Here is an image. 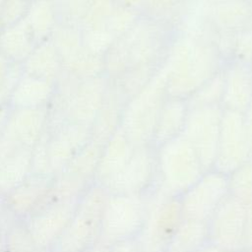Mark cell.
<instances>
[{"label": "cell", "instance_id": "6da1fadb", "mask_svg": "<svg viewBox=\"0 0 252 252\" xmlns=\"http://www.w3.org/2000/svg\"><path fill=\"white\" fill-rule=\"evenodd\" d=\"M109 196L102 185L93 182L77 202L75 213L50 252H84L99 237L103 210Z\"/></svg>", "mask_w": 252, "mask_h": 252}, {"label": "cell", "instance_id": "7a4b0ae2", "mask_svg": "<svg viewBox=\"0 0 252 252\" xmlns=\"http://www.w3.org/2000/svg\"><path fill=\"white\" fill-rule=\"evenodd\" d=\"M182 220L179 196L168 193L157 183L148 193L145 219L136 236L140 252H165Z\"/></svg>", "mask_w": 252, "mask_h": 252}, {"label": "cell", "instance_id": "3957f363", "mask_svg": "<svg viewBox=\"0 0 252 252\" xmlns=\"http://www.w3.org/2000/svg\"><path fill=\"white\" fill-rule=\"evenodd\" d=\"M158 148V183L168 193L180 196L205 172L201 162L181 134Z\"/></svg>", "mask_w": 252, "mask_h": 252}, {"label": "cell", "instance_id": "277c9868", "mask_svg": "<svg viewBox=\"0 0 252 252\" xmlns=\"http://www.w3.org/2000/svg\"><path fill=\"white\" fill-rule=\"evenodd\" d=\"M167 85L165 74L153 78L147 86L137 93L129 102L124 113L121 130L134 148L149 146L153 141L155 129L163 104L164 87Z\"/></svg>", "mask_w": 252, "mask_h": 252}, {"label": "cell", "instance_id": "5b68a950", "mask_svg": "<svg viewBox=\"0 0 252 252\" xmlns=\"http://www.w3.org/2000/svg\"><path fill=\"white\" fill-rule=\"evenodd\" d=\"M148 193L109 194L103 210L97 241L110 246L118 241L136 237L145 219Z\"/></svg>", "mask_w": 252, "mask_h": 252}, {"label": "cell", "instance_id": "8992f818", "mask_svg": "<svg viewBox=\"0 0 252 252\" xmlns=\"http://www.w3.org/2000/svg\"><path fill=\"white\" fill-rule=\"evenodd\" d=\"M229 194L228 175L211 169L179 196L183 219L207 222Z\"/></svg>", "mask_w": 252, "mask_h": 252}, {"label": "cell", "instance_id": "52a82bcc", "mask_svg": "<svg viewBox=\"0 0 252 252\" xmlns=\"http://www.w3.org/2000/svg\"><path fill=\"white\" fill-rule=\"evenodd\" d=\"M251 159L245 122L240 112L226 109L221 114L218 150L214 168L229 175Z\"/></svg>", "mask_w": 252, "mask_h": 252}, {"label": "cell", "instance_id": "ba28073f", "mask_svg": "<svg viewBox=\"0 0 252 252\" xmlns=\"http://www.w3.org/2000/svg\"><path fill=\"white\" fill-rule=\"evenodd\" d=\"M247 206L228 194L207 221L209 242L228 251H244Z\"/></svg>", "mask_w": 252, "mask_h": 252}, {"label": "cell", "instance_id": "9c48e42d", "mask_svg": "<svg viewBox=\"0 0 252 252\" xmlns=\"http://www.w3.org/2000/svg\"><path fill=\"white\" fill-rule=\"evenodd\" d=\"M186 118L181 135L194 149L204 171L214 168L221 119V112L215 105L194 109Z\"/></svg>", "mask_w": 252, "mask_h": 252}, {"label": "cell", "instance_id": "30bf717a", "mask_svg": "<svg viewBox=\"0 0 252 252\" xmlns=\"http://www.w3.org/2000/svg\"><path fill=\"white\" fill-rule=\"evenodd\" d=\"M78 200L46 201L23 220L41 252H50L71 220Z\"/></svg>", "mask_w": 252, "mask_h": 252}, {"label": "cell", "instance_id": "8fae6325", "mask_svg": "<svg viewBox=\"0 0 252 252\" xmlns=\"http://www.w3.org/2000/svg\"><path fill=\"white\" fill-rule=\"evenodd\" d=\"M157 157L149 146L135 148L123 169L105 186L109 194L144 195L157 184Z\"/></svg>", "mask_w": 252, "mask_h": 252}, {"label": "cell", "instance_id": "7c38bea8", "mask_svg": "<svg viewBox=\"0 0 252 252\" xmlns=\"http://www.w3.org/2000/svg\"><path fill=\"white\" fill-rule=\"evenodd\" d=\"M90 140V126L75 122H66L49 132L47 152L52 176L60 173Z\"/></svg>", "mask_w": 252, "mask_h": 252}, {"label": "cell", "instance_id": "4fadbf2b", "mask_svg": "<svg viewBox=\"0 0 252 252\" xmlns=\"http://www.w3.org/2000/svg\"><path fill=\"white\" fill-rule=\"evenodd\" d=\"M53 176L31 173L4 196L6 213L13 219L25 220L47 200Z\"/></svg>", "mask_w": 252, "mask_h": 252}, {"label": "cell", "instance_id": "5bb4252c", "mask_svg": "<svg viewBox=\"0 0 252 252\" xmlns=\"http://www.w3.org/2000/svg\"><path fill=\"white\" fill-rule=\"evenodd\" d=\"M47 120L44 106L16 108L9 114L1 133L21 147L32 149L46 132Z\"/></svg>", "mask_w": 252, "mask_h": 252}, {"label": "cell", "instance_id": "9a60e30c", "mask_svg": "<svg viewBox=\"0 0 252 252\" xmlns=\"http://www.w3.org/2000/svg\"><path fill=\"white\" fill-rule=\"evenodd\" d=\"M106 91V82L99 76L80 82L68 110L69 122L91 127L103 103Z\"/></svg>", "mask_w": 252, "mask_h": 252}, {"label": "cell", "instance_id": "2e32d148", "mask_svg": "<svg viewBox=\"0 0 252 252\" xmlns=\"http://www.w3.org/2000/svg\"><path fill=\"white\" fill-rule=\"evenodd\" d=\"M134 149L121 128H118L103 145L94 182L105 186L123 169Z\"/></svg>", "mask_w": 252, "mask_h": 252}, {"label": "cell", "instance_id": "e0dca14e", "mask_svg": "<svg viewBox=\"0 0 252 252\" xmlns=\"http://www.w3.org/2000/svg\"><path fill=\"white\" fill-rule=\"evenodd\" d=\"M222 99L227 109L240 112L252 101V70L246 63H236L224 76Z\"/></svg>", "mask_w": 252, "mask_h": 252}, {"label": "cell", "instance_id": "ac0fdd59", "mask_svg": "<svg viewBox=\"0 0 252 252\" xmlns=\"http://www.w3.org/2000/svg\"><path fill=\"white\" fill-rule=\"evenodd\" d=\"M52 93L51 82L24 74L18 79L10 101L15 108L41 107L48 101Z\"/></svg>", "mask_w": 252, "mask_h": 252}, {"label": "cell", "instance_id": "d6986e66", "mask_svg": "<svg viewBox=\"0 0 252 252\" xmlns=\"http://www.w3.org/2000/svg\"><path fill=\"white\" fill-rule=\"evenodd\" d=\"M35 42L25 18L0 32V52L14 62L26 60L34 49Z\"/></svg>", "mask_w": 252, "mask_h": 252}, {"label": "cell", "instance_id": "ffe728a7", "mask_svg": "<svg viewBox=\"0 0 252 252\" xmlns=\"http://www.w3.org/2000/svg\"><path fill=\"white\" fill-rule=\"evenodd\" d=\"M61 58L50 40L34 47L24 62V73L39 79L53 82L62 69Z\"/></svg>", "mask_w": 252, "mask_h": 252}, {"label": "cell", "instance_id": "44dd1931", "mask_svg": "<svg viewBox=\"0 0 252 252\" xmlns=\"http://www.w3.org/2000/svg\"><path fill=\"white\" fill-rule=\"evenodd\" d=\"M102 148V145L90 140L60 173L85 185L92 184L94 181Z\"/></svg>", "mask_w": 252, "mask_h": 252}, {"label": "cell", "instance_id": "7402d4cb", "mask_svg": "<svg viewBox=\"0 0 252 252\" xmlns=\"http://www.w3.org/2000/svg\"><path fill=\"white\" fill-rule=\"evenodd\" d=\"M207 242V222L183 219L170 238L165 252H198Z\"/></svg>", "mask_w": 252, "mask_h": 252}, {"label": "cell", "instance_id": "603a6c76", "mask_svg": "<svg viewBox=\"0 0 252 252\" xmlns=\"http://www.w3.org/2000/svg\"><path fill=\"white\" fill-rule=\"evenodd\" d=\"M32 150L22 147L0 164V193L3 196L32 173Z\"/></svg>", "mask_w": 252, "mask_h": 252}, {"label": "cell", "instance_id": "cb8c5ba5", "mask_svg": "<svg viewBox=\"0 0 252 252\" xmlns=\"http://www.w3.org/2000/svg\"><path fill=\"white\" fill-rule=\"evenodd\" d=\"M118 118L119 104L117 94L114 91L107 89L103 103L90 127L91 140L103 146L118 130V126H116Z\"/></svg>", "mask_w": 252, "mask_h": 252}, {"label": "cell", "instance_id": "d4e9b609", "mask_svg": "<svg viewBox=\"0 0 252 252\" xmlns=\"http://www.w3.org/2000/svg\"><path fill=\"white\" fill-rule=\"evenodd\" d=\"M185 106L186 105L179 99L171 100L167 104H163L153 137V142L157 147H159L182 133L183 125L186 120Z\"/></svg>", "mask_w": 252, "mask_h": 252}, {"label": "cell", "instance_id": "484cf974", "mask_svg": "<svg viewBox=\"0 0 252 252\" xmlns=\"http://www.w3.org/2000/svg\"><path fill=\"white\" fill-rule=\"evenodd\" d=\"M57 11L52 0H34L30 4L25 20L35 39L40 41L51 34L56 24Z\"/></svg>", "mask_w": 252, "mask_h": 252}, {"label": "cell", "instance_id": "4316f807", "mask_svg": "<svg viewBox=\"0 0 252 252\" xmlns=\"http://www.w3.org/2000/svg\"><path fill=\"white\" fill-rule=\"evenodd\" d=\"M65 70L77 79L87 80L98 77L104 69V59L83 46L74 56L62 63Z\"/></svg>", "mask_w": 252, "mask_h": 252}, {"label": "cell", "instance_id": "83f0119b", "mask_svg": "<svg viewBox=\"0 0 252 252\" xmlns=\"http://www.w3.org/2000/svg\"><path fill=\"white\" fill-rule=\"evenodd\" d=\"M1 237L5 252H41L22 220L13 219L9 223L4 222Z\"/></svg>", "mask_w": 252, "mask_h": 252}, {"label": "cell", "instance_id": "f1b7e54d", "mask_svg": "<svg viewBox=\"0 0 252 252\" xmlns=\"http://www.w3.org/2000/svg\"><path fill=\"white\" fill-rule=\"evenodd\" d=\"M50 35L49 40L58 52L62 63L74 56L84 46L83 35L72 24H57Z\"/></svg>", "mask_w": 252, "mask_h": 252}, {"label": "cell", "instance_id": "f546056e", "mask_svg": "<svg viewBox=\"0 0 252 252\" xmlns=\"http://www.w3.org/2000/svg\"><path fill=\"white\" fill-rule=\"evenodd\" d=\"M229 194L245 204L252 206V159L228 175Z\"/></svg>", "mask_w": 252, "mask_h": 252}, {"label": "cell", "instance_id": "4dcf8cb0", "mask_svg": "<svg viewBox=\"0 0 252 252\" xmlns=\"http://www.w3.org/2000/svg\"><path fill=\"white\" fill-rule=\"evenodd\" d=\"M249 5H246V3L241 0H235L220 3L218 8H216L215 17L216 21L222 26L223 29L224 27L229 29L245 22L249 17Z\"/></svg>", "mask_w": 252, "mask_h": 252}, {"label": "cell", "instance_id": "1f68e13d", "mask_svg": "<svg viewBox=\"0 0 252 252\" xmlns=\"http://www.w3.org/2000/svg\"><path fill=\"white\" fill-rule=\"evenodd\" d=\"M113 10V0H94L81 21L85 32L106 29Z\"/></svg>", "mask_w": 252, "mask_h": 252}, {"label": "cell", "instance_id": "d6a6232c", "mask_svg": "<svg viewBox=\"0 0 252 252\" xmlns=\"http://www.w3.org/2000/svg\"><path fill=\"white\" fill-rule=\"evenodd\" d=\"M94 0H58L57 13L63 17V23L74 25L81 22ZM55 3V2H54Z\"/></svg>", "mask_w": 252, "mask_h": 252}, {"label": "cell", "instance_id": "836d02e7", "mask_svg": "<svg viewBox=\"0 0 252 252\" xmlns=\"http://www.w3.org/2000/svg\"><path fill=\"white\" fill-rule=\"evenodd\" d=\"M29 7L27 0H6L0 7V29H6L23 20Z\"/></svg>", "mask_w": 252, "mask_h": 252}, {"label": "cell", "instance_id": "e575fe53", "mask_svg": "<svg viewBox=\"0 0 252 252\" xmlns=\"http://www.w3.org/2000/svg\"><path fill=\"white\" fill-rule=\"evenodd\" d=\"M114 36L107 29L87 31L83 34V45L90 51L101 55L114 42Z\"/></svg>", "mask_w": 252, "mask_h": 252}, {"label": "cell", "instance_id": "d590c367", "mask_svg": "<svg viewBox=\"0 0 252 252\" xmlns=\"http://www.w3.org/2000/svg\"><path fill=\"white\" fill-rule=\"evenodd\" d=\"M236 49L244 61L252 60V31L239 33L236 40Z\"/></svg>", "mask_w": 252, "mask_h": 252}, {"label": "cell", "instance_id": "8d00e7d4", "mask_svg": "<svg viewBox=\"0 0 252 252\" xmlns=\"http://www.w3.org/2000/svg\"><path fill=\"white\" fill-rule=\"evenodd\" d=\"M18 72H20L19 68L16 65L11 67L9 60L0 52V89Z\"/></svg>", "mask_w": 252, "mask_h": 252}, {"label": "cell", "instance_id": "74e56055", "mask_svg": "<svg viewBox=\"0 0 252 252\" xmlns=\"http://www.w3.org/2000/svg\"><path fill=\"white\" fill-rule=\"evenodd\" d=\"M110 252H140L136 237L118 241L109 246Z\"/></svg>", "mask_w": 252, "mask_h": 252}, {"label": "cell", "instance_id": "f35d334b", "mask_svg": "<svg viewBox=\"0 0 252 252\" xmlns=\"http://www.w3.org/2000/svg\"><path fill=\"white\" fill-rule=\"evenodd\" d=\"M243 247L244 251H252V206H247Z\"/></svg>", "mask_w": 252, "mask_h": 252}, {"label": "cell", "instance_id": "ab89813d", "mask_svg": "<svg viewBox=\"0 0 252 252\" xmlns=\"http://www.w3.org/2000/svg\"><path fill=\"white\" fill-rule=\"evenodd\" d=\"M84 252H110V248L108 245L100 241H96L94 245H92L90 248H88Z\"/></svg>", "mask_w": 252, "mask_h": 252}, {"label": "cell", "instance_id": "60d3db41", "mask_svg": "<svg viewBox=\"0 0 252 252\" xmlns=\"http://www.w3.org/2000/svg\"><path fill=\"white\" fill-rule=\"evenodd\" d=\"M198 252H228L211 242H207Z\"/></svg>", "mask_w": 252, "mask_h": 252}, {"label": "cell", "instance_id": "b9f144b4", "mask_svg": "<svg viewBox=\"0 0 252 252\" xmlns=\"http://www.w3.org/2000/svg\"><path fill=\"white\" fill-rule=\"evenodd\" d=\"M9 114L10 113H9V110L7 107H4V106L0 107V133L2 132V130L5 127V124L8 120Z\"/></svg>", "mask_w": 252, "mask_h": 252}, {"label": "cell", "instance_id": "7bdbcfd3", "mask_svg": "<svg viewBox=\"0 0 252 252\" xmlns=\"http://www.w3.org/2000/svg\"><path fill=\"white\" fill-rule=\"evenodd\" d=\"M6 214L5 203H4V196L0 193V223L4 222V218Z\"/></svg>", "mask_w": 252, "mask_h": 252}, {"label": "cell", "instance_id": "ee69618b", "mask_svg": "<svg viewBox=\"0 0 252 252\" xmlns=\"http://www.w3.org/2000/svg\"><path fill=\"white\" fill-rule=\"evenodd\" d=\"M5 222V221H4ZM4 222L3 223H0V235H1V232H2V229H3V226H4Z\"/></svg>", "mask_w": 252, "mask_h": 252}, {"label": "cell", "instance_id": "f6af8a7d", "mask_svg": "<svg viewBox=\"0 0 252 252\" xmlns=\"http://www.w3.org/2000/svg\"><path fill=\"white\" fill-rule=\"evenodd\" d=\"M5 1H6V0H0V7L3 5V3H4Z\"/></svg>", "mask_w": 252, "mask_h": 252}, {"label": "cell", "instance_id": "bcb514c9", "mask_svg": "<svg viewBox=\"0 0 252 252\" xmlns=\"http://www.w3.org/2000/svg\"><path fill=\"white\" fill-rule=\"evenodd\" d=\"M242 252H252V251H242Z\"/></svg>", "mask_w": 252, "mask_h": 252}, {"label": "cell", "instance_id": "7dc6e473", "mask_svg": "<svg viewBox=\"0 0 252 252\" xmlns=\"http://www.w3.org/2000/svg\"><path fill=\"white\" fill-rule=\"evenodd\" d=\"M27 1H34V0H27Z\"/></svg>", "mask_w": 252, "mask_h": 252}]
</instances>
